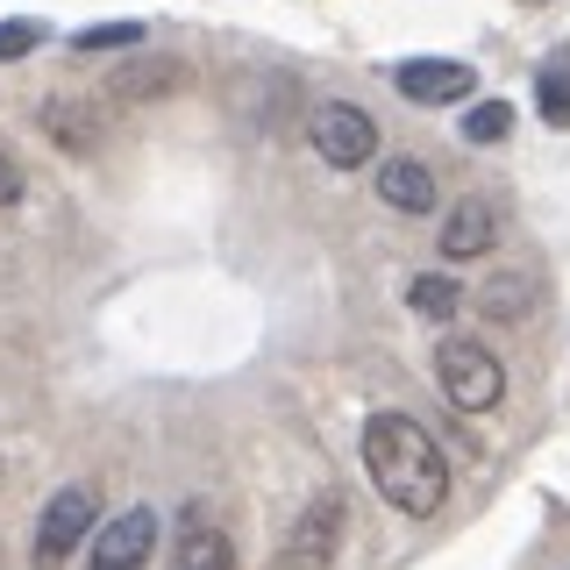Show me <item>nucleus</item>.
Listing matches in <instances>:
<instances>
[{"instance_id":"nucleus-3","label":"nucleus","mask_w":570,"mask_h":570,"mask_svg":"<svg viewBox=\"0 0 570 570\" xmlns=\"http://www.w3.org/2000/svg\"><path fill=\"white\" fill-rule=\"evenodd\" d=\"M307 142L321 150V165L364 171L371 157H379V121H371L364 107H350V100H321L314 121H307Z\"/></svg>"},{"instance_id":"nucleus-11","label":"nucleus","mask_w":570,"mask_h":570,"mask_svg":"<svg viewBox=\"0 0 570 570\" xmlns=\"http://www.w3.org/2000/svg\"><path fill=\"white\" fill-rule=\"evenodd\" d=\"M534 107H542L549 129H570V43H557L534 65Z\"/></svg>"},{"instance_id":"nucleus-19","label":"nucleus","mask_w":570,"mask_h":570,"mask_svg":"<svg viewBox=\"0 0 570 570\" xmlns=\"http://www.w3.org/2000/svg\"><path fill=\"white\" fill-rule=\"evenodd\" d=\"M22 200V165H14V150L0 142V207H14Z\"/></svg>"},{"instance_id":"nucleus-13","label":"nucleus","mask_w":570,"mask_h":570,"mask_svg":"<svg viewBox=\"0 0 570 570\" xmlns=\"http://www.w3.org/2000/svg\"><path fill=\"white\" fill-rule=\"evenodd\" d=\"M171 86H186V65H178V58L121 65V71H115V100H150V94H171Z\"/></svg>"},{"instance_id":"nucleus-8","label":"nucleus","mask_w":570,"mask_h":570,"mask_svg":"<svg viewBox=\"0 0 570 570\" xmlns=\"http://www.w3.org/2000/svg\"><path fill=\"white\" fill-rule=\"evenodd\" d=\"M492 243H499V207L485 200V193L456 200L450 222H442V257H450V264H471V257H485Z\"/></svg>"},{"instance_id":"nucleus-1","label":"nucleus","mask_w":570,"mask_h":570,"mask_svg":"<svg viewBox=\"0 0 570 570\" xmlns=\"http://www.w3.org/2000/svg\"><path fill=\"white\" fill-rule=\"evenodd\" d=\"M364 471L379 485V499L392 513H406V521H428L450 499V456H442V442L414 414H371L364 421Z\"/></svg>"},{"instance_id":"nucleus-10","label":"nucleus","mask_w":570,"mask_h":570,"mask_svg":"<svg viewBox=\"0 0 570 570\" xmlns=\"http://www.w3.org/2000/svg\"><path fill=\"white\" fill-rule=\"evenodd\" d=\"M171 570H236V542H228L214 521H186L171 549Z\"/></svg>"},{"instance_id":"nucleus-17","label":"nucleus","mask_w":570,"mask_h":570,"mask_svg":"<svg viewBox=\"0 0 570 570\" xmlns=\"http://www.w3.org/2000/svg\"><path fill=\"white\" fill-rule=\"evenodd\" d=\"M507 129H513L507 100H478L471 115H463V142H507Z\"/></svg>"},{"instance_id":"nucleus-16","label":"nucleus","mask_w":570,"mask_h":570,"mask_svg":"<svg viewBox=\"0 0 570 570\" xmlns=\"http://www.w3.org/2000/svg\"><path fill=\"white\" fill-rule=\"evenodd\" d=\"M142 43V22H94L71 36V50H86V58H100V50H136Z\"/></svg>"},{"instance_id":"nucleus-18","label":"nucleus","mask_w":570,"mask_h":570,"mask_svg":"<svg viewBox=\"0 0 570 570\" xmlns=\"http://www.w3.org/2000/svg\"><path fill=\"white\" fill-rule=\"evenodd\" d=\"M36 43H43V22H0V65H8V58H29Z\"/></svg>"},{"instance_id":"nucleus-14","label":"nucleus","mask_w":570,"mask_h":570,"mask_svg":"<svg viewBox=\"0 0 570 570\" xmlns=\"http://www.w3.org/2000/svg\"><path fill=\"white\" fill-rule=\"evenodd\" d=\"M406 307H414L421 321H456V307H463V293L442 272H421L414 285H406Z\"/></svg>"},{"instance_id":"nucleus-15","label":"nucleus","mask_w":570,"mask_h":570,"mask_svg":"<svg viewBox=\"0 0 570 570\" xmlns=\"http://www.w3.org/2000/svg\"><path fill=\"white\" fill-rule=\"evenodd\" d=\"M528 307H534V293H528V278H492V285H478V314L485 321H528Z\"/></svg>"},{"instance_id":"nucleus-4","label":"nucleus","mask_w":570,"mask_h":570,"mask_svg":"<svg viewBox=\"0 0 570 570\" xmlns=\"http://www.w3.org/2000/svg\"><path fill=\"white\" fill-rule=\"evenodd\" d=\"M343 534H350V507H343V492H321L307 513H299L293 528H285V542H278V570H328L335 563V549H343Z\"/></svg>"},{"instance_id":"nucleus-7","label":"nucleus","mask_w":570,"mask_h":570,"mask_svg":"<svg viewBox=\"0 0 570 570\" xmlns=\"http://www.w3.org/2000/svg\"><path fill=\"white\" fill-rule=\"evenodd\" d=\"M392 86H400L414 107H450V100H471L478 65H456V58H406V65H392Z\"/></svg>"},{"instance_id":"nucleus-5","label":"nucleus","mask_w":570,"mask_h":570,"mask_svg":"<svg viewBox=\"0 0 570 570\" xmlns=\"http://www.w3.org/2000/svg\"><path fill=\"white\" fill-rule=\"evenodd\" d=\"M94 521H100V492L94 485H65L43 507V521H36V570H65L71 549L94 534Z\"/></svg>"},{"instance_id":"nucleus-2","label":"nucleus","mask_w":570,"mask_h":570,"mask_svg":"<svg viewBox=\"0 0 570 570\" xmlns=\"http://www.w3.org/2000/svg\"><path fill=\"white\" fill-rule=\"evenodd\" d=\"M435 379H442V392H450V406H463V414H492V406L507 400L499 356L485 343H471V335H442L435 343Z\"/></svg>"},{"instance_id":"nucleus-9","label":"nucleus","mask_w":570,"mask_h":570,"mask_svg":"<svg viewBox=\"0 0 570 570\" xmlns=\"http://www.w3.org/2000/svg\"><path fill=\"white\" fill-rule=\"evenodd\" d=\"M379 200L392 214H428L435 207V171H428L421 157H385L379 165Z\"/></svg>"},{"instance_id":"nucleus-12","label":"nucleus","mask_w":570,"mask_h":570,"mask_svg":"<svg viewBox=\"0 0 570 570\" xmlns=\"http://www.w3.org/2000/svg\"><path fill=\"white\" fill-rule=\"evenodd\" d=\"M43 129H50V142H65V150H94V142H100V115L86 100H50Z\"/></svg>"},{"instance_id":"nucleus-6","label":"nucleus","mask_w":570,"mask_h":570,"mask_svg":"<svg viewBox=\"0 0 570 570\" xmlns=\"http://www.w3.org/2000/svg\"><path fill=\"white\" fill-rule=\"evenodd\" d=\"M157 549V513L129 507L115 521H94V570H142Z\"/></svg>"}]
</instances>
